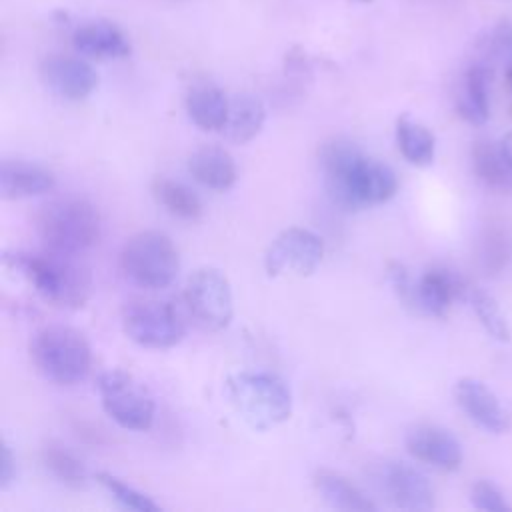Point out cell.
Instances as JSON below:
<instances>
[{"label":"cell","instance_id":"cell-1","mask_svg":"<svg viewBox=\"0 0 512 512\" xmlns=\"http://www.w3.org/2000/svg\"><path fill=\"white\" fill-rule=\"evenodd\" d=\"M328 196L346 210H360L388 202L398 190L394 170L366 156L348 138H332L318 152Z\"/></svg>","mask_w":512,"mask_h":512},{"label":"cell","instance_id":"cell-2","mask_svg":"<svg viewBox=\"0 0 512 512\" xmlns=\"http://www.w3.org/2000/svg\"><path fill=\"white\" fill-rule=\"evenodd\" d=\"M2 268L22 280L44 302L60 308H80L90 296V272L76 256L50 250L48 254L14 250L2 254Z\"/></svg>","mask_w":512,"mask_h":512},{"label":"cell","instance_id":"cell-3","mask_svg":"<svg viewBox=\"0 0 512 512\" xmlns=\"http://www.w3.org/2000/svg\"><path fill=\"white\" fill-rule=\"evenodd\" d=\"M224 396L238 418L258 432L280 426L292 414L290 388L272 372H232L224 380Z\"/></svg>","mask_w":512,"mask_h":512},{"label":"cell","instance_id":"cell-4","mask_svg":"<svg viewBox=\"0 0 512 512\" xmlns=\"http://www.w3.org/2000/svg\"><path fill=\"white\" fill-rule=\"evenodd\" d=\"M102 230L94 204L84 198H58L42 206L36 216V232L50 252L78 256L90 250Z\"/></svg>","mask_w":512,"mask_h":512},{"label":"cell","instance_id":"cell-5","mask_svg":"<svg viewBox=\"0 0 512 512\" xmlns=\"http://www.w3.org/2000/svg\"><path fill=\"white\" fill-rule=\"evenodd\" d=\"M28 352L34 368L50 382L72 386L82 382L92 364V350L86 336L62 324L44 326L34 332Z\"/></svg>","mask_w":512,"mask_h":512},{"label":"cell","instance_id":"cell-6","mask_svg":"<svg viewBox=\"0 0 512 512\" xmlns=\"http://www.w3.org/2000/svg\"><path fill=\"white\" fill-rule=\"evenodd\" d=\"M120 268L132 284L144 290H162L174 282L180 258L164 232L142 230L122 246Z\"/></svg>","mask_w":512,"mask_h":512},{"label":"cell","instance_id":"cell-7","mask_svg":"<svg viewBox=\"0 0 512 512\" xmlns=\"http://www.w3.org/2000/svg\"><path fill=\"white\" fill-rule=\"evenodd\" d=\"M188 318L186 308L172 300L134 298L122 308V330L142 348L164 350L184 338Z\"/></svg>","mask_w":512,"mask_h":512},{"label":"cell","instance_id":"cell-8","mask_svg":"<svg viewBox=\"0 0 512 512\" xmlns=\"http://www.w3.org/2000/svg\"><path fill=\"white\" fill-rule=\"evenodd\" d=\"M182 302L190 320L204 332L228 328L234 316L232 286L226 274L214 266H202L188 276Z\"/></svg>","mask_w":512,"mask_h":512},{"label":"cell","instance_id":"cell-9","mask_svg":"<svg viewBox=\"0 0 512 512\" xmlns=\"http://www.w3.org/2000/svg\"><path fill=\"white\" fill-rule=\"evenodd\" d=\"M104 412L126 430L144 432L152 426L156 404L148 388L124 370H106L96 380Z\"/></svg>","mask_w":512,"mask_h":512},{"label":"cell","instance_id":"cell-10","mask_svg":"<svg viewBox=\"0 0 512 512\" xmlns=\"http://www.w3.org/2000/svg\"><path fill=\"white\" fill-rule=\"evenodd\" d=\"M370 484L374 490L398 510L424 512L434 508V488L428 478L408 462L402 460H380L368 470Z\"/></svg>","mask_w":512,"mask_h":512},{"label":"cell","instance_id":"cell-11","mask_svg":"<svg viewBox=\"0 0 512 512\" xmlns=\"http://www.w3.org/2000/svg\"><path fill=\"white\" fill-rule=\"evenodd\" d=\"M324 258V240L300 226H290L274 236L264 252V270L268 276H310Z\"/></svg>","mask_w":512,"mask_h":512},{"label":"cell","instance_id":"cell-12","mask_svg":"<svg viewBox=\"0 0 512 512\" xmlns=\"http://www.w3.org/2000/svg\"><path fill=\"white\" fill-rule=\"evenodd\" d=\"M404 444L416 460L442 472H456L464 458L458 438L450 430L434 424H418L410 428Z\"/></svg>","mask_w":512,"mask_h":512},{"label":"cell","instance_id":"cell-13","mask_svg":"<svg viewBox=\"0 0 512 512\" xmlns=\"http://www.w3.org/2000/svg\"><path fill=\"white\" fill-rule=\"evenodd\" d=\"M40 78L52 94L72 102L88 98L98 86L96 70L74 56H48L40 64Z\"/></svg>","mask_w":512,"mask_h":512},{"label":"cell","instance_id":"cell-14","mask_svg":"<svg viewBox=\"0 0 512 512\" xmlns=\"http://www.w3.org/2000/svg\"><path fill=\"white\" fill-rule=\"evenodd\" d=\"M454 398L460 410L482 430L490 434H502L510 430V414L484 382L476 378H460L454 386Z\"/></svg>","mask_w":512,"mask_h":512},{"label":"cell","instance_id":"cell-15","mask_svg":"<svg viewBox=\"0 0 512 512\" xmlns=\"http://www.w3.org/2000/svg\"><path fill=\"white\" fill-rule=\"evenodd\" d=\"M470 288H466L464 280L448 270V268H428L416 282H414V298H412V310L444 318L456 298H462L468 294Z\"/></svg>","mask_w":512,"mask_h":512},{"label":"cell","instance_id":"cell-16","mask_svg":"<svg viewBox=\"0 0 512 512\" xmlns=\"http://www.w3.org/2000/svg\"><path fill=\"white\" fill-rule=\"evenodd\" d=\"M54 184V172L42 164L20 158H4L0 162V196L4 200L32 198L50 192Z\"/></svg>","mask_w":512,"mask_h":512},{"label":"cell","instance_id":"cell-17","mask_svg":"<svg viewBox=\"0 0 512 512\" xmlns=\"http://www.w3.org/2000/svg\"><path fill=\"white\" fill-rule=\"evenodd\" d=\"M78 54L96 60H116L130 54V42L122 28L110 20H90L80 24L72 34Z\"/></svg>","mask_w":512,"mask_h":512},{"label":"cell","instance_id":"cell-18","mask_svg":"<svg viewBox=\"0 0 512 512\" xmlns=\"http://www.w3.org/2000/svg\"><path fill=\"white\" fill-rule=\"evenodd\" d=\"M490 78L492 68L488 60H480L468 66L458 92V114L470 124H484L490 116Z\"/></svg>","mask_w":512,"mask_h":512},{"label":"cell","instance_id":"cell-19","mask_svg":"<svg viewBox=\"0 0 512 512\" xmlns=\"http://www.w3.org/2000/svg\"><path fill=\"white\" fill-rule=\"evenodd\" d=\"M188 172L202 186L224 192L236 182V164L228 150L220 146H202L188 158Z\"/></svg>","mask_w":512,"mask_h":512},{"label":"cell","instance_id":"cell-20","mask_svg":"<svg viewBox=\"0 0 512 512\" xmlns=\"http://www.w3.org/2000/svg\"><path fill=\"white\" fill-rule=\"evenodd\" d=\"M230 108V98L222 88L210 82H198L190 86L186 94L188 118L206 132L222 130Z\"/></svg>","mask_w":512,"mask_h":512},{"label":"cell","instance_id":"cell-21","mask_svg":"<svg viewBox=\"0 0 512 512\" xmlns=\"http://www.w3.org/2000/svg\"><path fill=\"white\" fill-rule=\"evenodd\" d=\"M266 122V106L254 94H236L230 98V108L222 134L228 142L246 144L256 138Z\"/></svg>","mask_w":512,"mask_h":512},{"label":"cell","instance_id":"cell-22","mask_svg":"<svg viewBox=\"0 0 512 512\" xmlns=\"http://www.w3.org/2000/svg\"><path fill=\"white\" fill-rule=\"evenodd\" d=\"M314 486L322 500L336 508L346 512H374L376 504L372 498L362 492L356 484H352L346 476L334 472V470H318L314 474Z\"/></svg>","mask_w":512,"mask_h":512},{"label":"cell","instance_id":"cell-23","mask_svg":"<svg viewBox=\"0 0 512 512\" xmlns=\"http://www.w3.org/2000/svg\"><path fill=\"white\" fill-rule=\"evenodd\" d=\"M472 168L476 178L490 190H512V166L506 160L500 142L478 140L472 148Z\"/></svg>","mask_w":512,"mask_h":512},{"label":"cell","instance_id":"cell-24","mask_svg":"<svg viewBox=\"0 0 512 512\" xmlns=\"http://www.w3.org/2000/svg\"><path fill=\"white\" fill-rule=\"evenodd\" d=\"M396 144L400 154L412 166H430L436 154L434 134L410 116H400L396 120Z\"/></svg>","mask_w":512,"mask_h":512},{"label":"cell","instance_id":"cell-25","mask_svg":"<svg viewBox=\"0 0 512 512\" xmlns=\"http://www.w3.org/2000/svg\"><path fill=\"white\" fill-rule=\"evenodd\" d=\"M42 464L48 470V474L62 486L72 490L86 488L88 472L84 462L78 458L76 452H72L62 442H48L42 448Z\"/></svg>","mask_w":512,"mask_h":512},{"label":"cell","instance_id":"cell-26","mask_svg":"<svg viewBox=\"0 0 512 512\" xmlns=\"http://www.w3.org/2000/svg\"><path fill=\"white\" fill-rule=\"evenodd\" d=\"M152 194L166 212L182 220H196L202 214V202L198 194L178 180L158 176L152 182Z\"/></svg>","mask_w":512,"mask_h":512},{"label":"cell","instance_id":"cell-27","mask_svg":"<svg viewBox=\"0 0 512 512\" xmlns=\"http://www.w3.org/2000/svg\"><path fill=\"white\" fill-rule=\"evenodd\" d=\"M468 300L472 304V310L476 318L480 320L482 328L498 342H508L510 340V326L506 322V316L502 314L498 302L484 290L480 288H470Z\"/></svg>","mask_w":512,"mask_h":512},{"label":"cell","instance_id":"cell-28","mask_svg":"<svg viewBox=\"0 0 512 512\" xmlns=\"http://www.w3.org/2000/svg\"><path fill=\"white\" fill-rule=\"evenodd\" d=\"M94 480L124 508L134 512H160V506L138 488L126 484L124 480L112 476L110 472H96Z\"/></svg>","mask_w":512,"mask_h":512},{"label":"cell","instance_id":"cell-29","mask_svg":"<svg viewBox=\"0 0 512 512\" xmlns=\"http://www.w3.org/2000/svg\"><path fill=\"white\" fill-rule=\"evenodd\" d=\"M510 260V246L506 234L498 228L484 232L480 240V264L488 274H498L506 268Z\"/></svg>","mask_w":512,"mask_h":512},{"label":"cell","instance_id":"cell-30","mask_svg":"<svg viewBox=\"0 0 512 512\" xmlns=\"http://www.w3.org/2000/svg\"><path fill=\"white\" fill-rule=\"evenodd\" d=\"M470 502L478 510L486 512H510L512 506L506 502L504 494L488 480H478L470 490Z\"/></svg>","mask_w":512,"mask_h":512},{"label":"cell","instance_id":"cell-31","mask_svg":"<svg viewBox=\"0 0 512 512\" xmlns=\"http://www.w3.org/2000/svg\"><path fill=\"white\" fill-rule=\"evenodd\" d=\"M486 56L488 60H498L500 64H512V24L500 22L492 28L486 40Z\"/></svg>","mask_w":512,"mask_h":512},{"label":"cell","instance_id":"cell-32","mask_svg":"<svg viewBox=\"0 0 512 512\" xmlns=\"http://www.w3.org/2000/svg\"><path fill=\"white\" fill-rule=\"evenodd\" d=\"M386 276H388V282L390 286L394 288L396 296L402 300V304L406 308L412 310V298H414V278L410 276L408 268L402 264V262H390L388 268H386Z\"/></svg>","mask_w":512,"mask_h":512},{"label":"cell","instance_id":"cell-33","mask_svg":"<svg viewBox=\"0 0 512 512\" xmlns=\"http://www.w3.org/2000/svg\"><path fill=\"white\" fill-rule=\"evenodd\" d=\"M16 478V458L6 442L0 446V488L6 490Z\"/></svg>","mask_w":512,"mask_h":512},{"label":"cell","instance_id":"cell-34","mask_svg":"<svg viewBox=\"0 0 512 512\" xmlns=\"http://www.w3.org/2000/svg\"><path fill=\"white\" fill-rule=\"evenodd\" d=\"M500 146H502V152H504L506 160H508L510 166H512V132L504 134V138L500 140Z\"/></svg>","mask_w":512,"mask_h":512},{"label":"cell","instance_id":"cell-35","mask_svg":"<svg viewBox=\"0 0 512 512\" xmlns=\"http://www.w3.org/2000/svg\"><path fill=\"white\" fill-rule=\"evenodd\" d=\"M504 70H506V82H508V86H510V90H512V64L506 66Z\"/></svg>","mask_w":512,"mask_h":512},{"label":"cell","instance_id":"cell-36","mask_svg":"<svg viewBox=\"0 0 512 512\" xmlns=\"http://www.w3.org/2000/svg\"><path fill=\"white\" fill-rule=\"evenodd\" d=\"M358 2H372V0H358Z\"/></svg>","mask_w":512,"mask_h":512}]
</instances>
